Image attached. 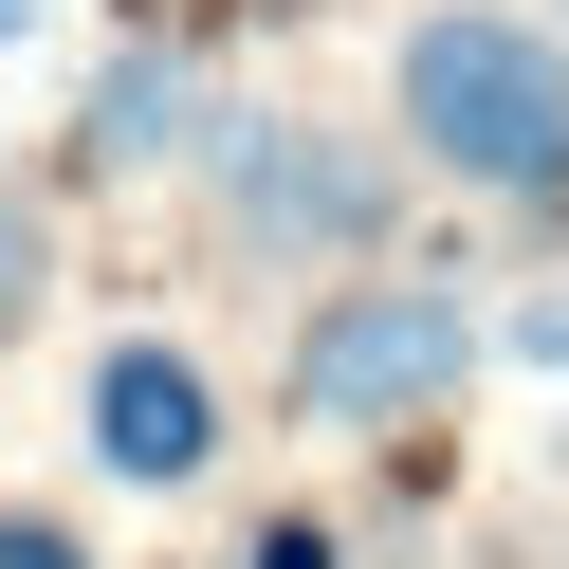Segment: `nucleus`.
<instances>
[{
    "instance_id": "8",
    "label": "nucleus",
    "mask_w": 569,
    "mask_h": 569,
    "mask_svg": "<svg viewBox=\"0 0 569 569\" xmlns=\"http://www.w3.org/2000/svg\"><path fill=\"white\" fill-rule=\"evenodd\" d=\"M221 569H349V551H331V532H312V515H258V532H239Z\"/></svg>"
},
{
    "instance_id": "9",
    "label": "nucleus",
    "mask_w": 569,
    "mask_h": 569,
    "mask_svg": "<svg viewBox=\"0 0 569 569\" xmlns=\"http://www.w3.org/2000/svg\"><path fill=\"white\" fill-rule=\"evenodd\" d=\"M0 569H92V551H74V515H0Z\"/></svg>"
},
{
    "instance_id": "1",
    "label": "nucleus",
    "mask_w": 569,
    "mask_h": 569,
    "mask_svg": "<svg viewBox=\"0 0 569 569\" xmlns=\"http://www.w3.org/2000/svg\"><path fill=\"white\" fill-rule=\"evenodd\" d=\"M386 129L478 202H569V38L515 0H422L386 56Z\"/></svg>"
},
{
    "instance_id": "2",
    "label": "nucleus",
    "mask_w": 569,
    "mask_h": 569,
    "mask_svg": "<svg viewBox=\"0 0 569 569\" xmlns=\"http://www.w3.org/2000/svg\"><path fill=\"white\" fill-rule=\"evenodd\" d=\"M459 368H478V312L441 276H331L312 331H295V368H276V405L331 422V441H386V422H441Z\"/></svg>"
},
{
    "instance_id": "11",
    "label": "nucleus",
    "mask_w": 569,
    "mask_h": 569,
    "mask_svg": "<svg viewBox=\"0 0 569 569\" xmlns=\"http://www.w3.org/2000/svg\"><path fill=\"white\" fill-rule=\"evenodd\" d=\"M551 38H569V0H551Z\"/></svg>"
},
{
    "instance_id": "6",
    "label": "nucleus",
    "mask_w": 569,
    "mask_h": 569,
    "mask_svg": "<svg viewBox=\"0 0 569 569\" xmlns=\"http://www.w3.org/2000/svg\"><path fill=\"white\" fill-rule=\"evenodd\" d=\"M38 295H56V258H38V202H0V349L38 331Z\"/></svg>"
},
{
    "instance_id": "5",
    "label": "nucleus",
    "mask_w": 569,
    "mask_h": 569,
    "mask_svg": "<svg viewBox=\"0 0 569 569\" xmlns=\"http://www.w3.org/2000/svg\"><path fill=\"white\" fill-rule=\"evenodd\" d=\"M202 74L166 38H129V56H92V92H74V129H56V148H74V184H148V166H202Z\"/></svg>"
},
{
    "instance_id": "4",
    "label": "nucleus",
    "mask_w": 569,
    "mask_h": 569,
    "mask_svg": "<svg viewBox=\"0 0 569 569\" xmlns=\"http://www.w3.org/2000/svg\"><path fill=\"white\" fill-rule=\"evenodd\" d=\"M74 441H92V478H129V496H184L202 459H221V386H202V349H166V331L92 349V386H74Z\"/></svg>"
},
{
    "instance_id": "12",
    "label": "nucleus",
    "mask_w": 569,
    "mask_h": 569,
    "mask_svg": "<svg viewBox=\"0 0 569 569\" xmlns=\"http://www.w3.org/2000/svg\"><path fill=\"white\" fill-rule=\"evenodd\" d=\"M129 19H148V0H129Z\"/></svg>"
},
{
    "instance_id": "7",
    "label": "nucleus",
    "mask_w": 569,
    "mask_h": 569,
    "mask_svg": "<svg viewBox=\"0 0 569 569\" xmlns=\"http://www.w3.org/2000/svg\"><path fill=\"white\" fill-rule=\"evenodd\" d=\"M496 349H515L532 386H569V295H515V312H496Z\"/></svg>"
},
{
    "instance_id": "3",
    "label": "nucleus",
    "mask_w": 569,
    "mask_h": 569,
    "mask_svg": "<svg viewBox=\"0 0 569 569\" xmlns=\"http://www.w3.org/2000/svg\"><path fill=\"white\" fill-rule=\"evenodd\" d=\"M202 202H221L258 258H368L386 239V166L312 111H221L202 129Z\"/></svg>"
},
{
    "instance_id": "10",
    "label": "nucleus",
    "mask_w": 569,
    "mask_h": 569,
    "mask_svg": "<svg viewBox=\"0 0 569 569\" xmlns=\"http://www.w3.org/2000/svg\"><path fill=\"white\" fill-rule=\"evenodd\" d=\"M0 38H38V0H0Z\"/></svg>"
}]
</instances>
